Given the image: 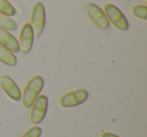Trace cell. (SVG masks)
Segmentation results:
<instances>
[{
  "mask_svg": "<svg viewBox=\"0 0 147 137\" xmlns=\"http://www.w3.org/2000/svg\"><path fill=\"white\" fill-rule=\"evenodd\" d=\"M45 85V80L41 76H33L24 86L21 93V101L25 108H30L35 99L40 95V92Z\"/></svg>",
  "mask_w": 147,
  "mask_h": 137,
  "instance_id": "1",
  "label": "cell"
},
{
  "mask_svg": "<svg viewBox=\"0 0 147 137\" xmlns=\"http://www.w3.org/2000/svg\"><path fill=\"white\" fill-rule=\"evenodd\" d=\"M103 11L106 14L109 23H111L113 26L116 27L117 29H119L121 31L128 30V20H127L125 15L123 14L122 11L118 7L113 4H110V3H107V4L104 5V10Z\"/></svg>",
  "mask_w": 147,
  "mask_h": 137,
  "instance_id": "2",
  "label": "cell"
},
{
  "mask_svg": "<svg viewBox=\"0 0 147 137\" xmlns=\"http://www.w3.org/2000/svg\"><path fill=\"white\" fill-rule=\"evenodd\" d=\"M89 98V93L85 89H78L63 94L59 98V104L63 108H73L82 105Z\"/></svg>",
  "mask_w": 147,
  "mask_h": 137,
  "instance_id": "3",
  "label": "cell"
},
{
  "mask_svg": "<svg viewBox=\"0 0 147 137\" xmlns=\"http://www.w3.org/2000/svg\"><path fill=\"white\" fill-rule=\"evenodd\" d=\"M49 98L47 95H38L30 107V121L32 124L38 125L42 122L47 112Z\"/></svg>",
  "mask_w": 147,
  "mask_h": 137,
  "instance_id": "4",
  "label": "cell"
},
{
  "mask_svg": "<svg viewBox=\"0 0 147 137\" xmlns=\"http://www.w3.org/2000/svg\"><path fill=\"white\" fill-rule=\"evenodd\" d=\"M30 24L36 36H40L45 25V9L41 2H36L33 5L30 16Z\"/></svg>",
  "mask_w": 147,
  "mask_h": 137,
  "instance_id": "5",
  "label": "cell"
},
{
  "mask_svg": "<svg viewBox=\"0 0 147 137\" xmlns=\"http://www.w3.org/2000/svg\"><path fill=\"white\" fill-rule=\"evenodd\" d=\"M85 11H86L87 15L89 16V18L94 22V24L96 25L98 28L100 29H107L110 25L108 19L106 17V14L103 11V9H101L99 6H97L96 4L93 3H88L85 6Z\"/></svg>",
  "mask_w": 147,
  "mask_h": 137,
  "instance_id": "6",
  "label": "cell"
},
{
  "mask_svg": "<svg viewBox=\"0 0 147 137\" xmlns=\"http://www.w3.org/2000/svg\"><path fill=\"white\" fill-rule=\"evenodd\" d=\"M33 40H34V32H33L32 26L30 23H24L20 29L18 38L19 49L21 53L24 55L28 53L32 49Z\"/></svg>",
  "mask_w": 147,
  "mask_h": 137,
  "instance_id": "7",
  "label": "cell"
},
{
  "mask_svg": "<svg viewBox=\"0 0 147 137\" xmlns=\"http://www.w3.org/2000/svg\"><path fill=\"white\" fill-rule=\"evenodd\" d=\"M0 88L2 89L3 92L7 95L8 98H10L13 101L21 100V92L17 84L8 76L0 77Z\"/></svg>",
  "mask_w": 147,
  "mask_h": 137,
  "instance_id": "8",
  "label": "cell"
},
{
  "mask_svg": "<svg viewBox=\"0 0 147 137\" xmlns=\"http://www.w3.org/2000/svg\"><path fill=\"white\" fill-rule=\"evenodd\" d=\"M0 45L8 49L12 53H17L20 51L18 40L9 31L3 30L1 28H0Z\"/></svg>",
  "mask_w": 147,
  "mask_h": 137,
  "instance_id": "9",
  "label": "cell"
},
{
  "mask_svg": "<svg viewBox=\"0 0 147 137\" xmlns=\"http://www.w3.org/2000/svg\"><path fill=\"white\" fill-rule=\"evenodd\" d=\"M0 61L9 67H14L17 63V59L11 51L0 45Z\"/></svg>",
  "mask_w": 147,
  "mask_h": 137,
  "instance_id": "10",
  "label": "cell"
},
{
  "mask_svg": "<svg viewBox=\"0 0 147 137\" xmlns=\"http://www.w3.org/2000/svg\"><path fill=\"white\" fill-rule=\"evenodd\" d=\"M0 28L6 31H15L17 29V24L9 16L0 13Z\"/></svg>",
  "mask_w": 147,
  "mask_h": 137,
  "instance_id": "11",
  "label": "cell"
},
{
  "mask_svg": "<svg viewBox=\"0 0 147 137\" xmlns=\"http://www.w3.org/2000/svg\"><path fill=\"white\" fill-rule=\"evenodd\" d=\"M0 13L9 17L14 16L16 14V9L7 0H0Z\"/></svg>",
  "mask_w": 147,
  "mask_h": 137,
  "instance_id": "12",
  "label": "cell"
},
{
  "mask_svg": "<svg viewBox=\"0 0 147 137\" xmlns=\"http://www.w3.org/2000/svg\"><path fill=\"white\" fill-rule=\"evenodd\" d=\"M131 14L136 18L147 20V6L146 5H135L131 8Z\"/></svg>",
  "mask_w": 147,
  "mask_h": 137,
  "instance_id": "13",
  "label": "cell"
},
{
  "mask_svg": "<svg viewBox=\"0 0 147 137\" xmlns=\"http://www.w3.org/2000/svg\"><path fill=\"white\" fill-rule=\"evenodd\" d=\"M41 133H42V129L40 127L34 125V126L27 129L20 137H40Z\"/></svg>",
  "mask_w": 147,
  "mask_h": 137,
  "instance_id": "14",
  "label": "cell"
},
{
  "mask_svg": "<svg viewBox=\"0 0 147 137\" xmlns=\"http://www.w3.org/2000/svg\"><path fill=\"white\" fill-rule=\"evenodd\" d=\"M100 137H120V136H118V135L114 134V133H111V132H103Z\"/></svg>",
  "mask_w": 147,
  "mask_h": 137,
  "instance_id": "15",
  "label": "cell"
}]
</instances>
